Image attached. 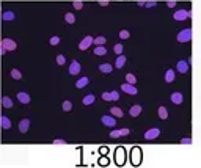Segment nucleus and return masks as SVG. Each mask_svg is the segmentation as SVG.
I'll list each match as a JSON object with an SVG mask.
<instances>
[{"mask_svg": "<svg viewBox=\"0 0 201 168\" xmlns=\"http://www.w3.org/2000/svg\"><path fill=\"white\" fill-rule=\"evenodd\" d=\"M93 102H94V96H93V94H87V96L83 98V104H85V105H91Z\"/></svg>", "mask_w": 201, "mask_h": 168, "instance_id": "obj_27", "label": "nucleus"}, {"mask_svg": "<svg viewBox=\"0 0 201 168\" xmlns=\"http://www.w3.org/2000/svg\"><path fill=\"white\" fill-rule=\"evenodd\" d=\"M11 77H13L14 80H19V79H22V74H21V71L13 69V71H11Z\"/></svg>", "mask_w": 201, "mask_h": 168, "instance_id": "obj_32", "label": "nucleus"}, {"mask_svg": "<svg viewBox=\"0 0 201 168\" xmlns=\"http://www.w3.org/2000/svg\"><path fill=\"white\" fill-rule=\"evenodd\" d=\"M110 113H112L115 118H123V115H124L123 110L118 108V107H112V108H110Z\"/></svg>", "mask_w": 201, "mask_h": 168, "instance_id": "obj_22", "label": "nucleus"}, {"mask_svg": "<svg viewBox=\"0 0 201 168\" xmlns=\"http://www.w3.org/2000/svg\"><path fill=\"white\" fill-rule=\"evenodd\" d=\"M176 69H178V72H181V74H186V72L189 71V63H187L186 60H181V61H178V64H176Z\"/></svg>", "mask_w": 201, "mask_h": 168, "instance_id": "obj_12", "label": "nucleus"}, {"mask_svg": "<svg viewBox=\"0 0 201 168\" xmlns=\"http://www.w3.org/2000/svg\"><path fill=\"white\" fill-rule=\"evenodd\" d=\"M120 38L121 39H127V38H131V33L127 32V30H121L120 32Z\"/></svg>", "mask_w": 201, "mask_h": 168, "instance_id": "obj_34", "label": "nucleus"}, {"mask_svg": "<svg viewBox=\"0 0 201 168\" xmlns=\"http://www.w3.org/2000/svg\"><path fill=\"white\" fill-rule=\"evenodd\" d=\"M49 43L52 46H57V44H60V38H58V36H52V38L49 39Z\"/></svg>", "mask_w": 201, "mask_h": 168, "instance_id": "obj_38", "label": "nucleus"}, {"mask_svg": "<svg viewBox=\"0 0 201 168\" xmlns=\"http://www.w3.org/2000/svg\"><path fill=\"white\" fill-rule=\"evenodd\" d=\"M57 63L60 64V66H63V64L66 63V58H65V55H57Z\"/></svg>", "mask_w": 201, "mask_h": 168, "instance_id": "obj_36", "label": "nucleus"}, {"mask_svg": "<svg viewBox=\"0 0 201 168\" xmlns=\"http://www.w3.org/2000/svg\"><path fill=\"white\" fill-rule=\"evenodd\" d=\"M107 41V38H104V36H97V38H94V44L96 46H104Z\"/></svg>", "mask_w": 201, "mask_h": 168, "instance_id": "obj_31", "label": "nucleus"}, {"mask_svg": "<svg viewBox=\"0 0 201 168\" xmlns=\"http://www.w3.org/2000/svg\"><path fill=\"white\" fill-rule=\"evenodd\" d=\"M102 124H105V126H110V127H113V126H116V121H115V118L113 116H108V115H105V116H102Z\"/></svg>", "mask_w": 201, "mask_h": 168, "instance_id": "obj_14", "label": "nucleus"}, {"mask_svg": "<svg viewBox=\"0 0 201 168\" xmlns=\"http://www.w3.org/2000/svg\"><path fill=\"white\" fill-rule=\"evenodd\" d=\"M129 134H131L129 129H120V130H112L110 137L112 138H118V137H126V135H129Z\"/></svg>", "mask_w": 201, "mask_h": 168, "instance_id": "obj_10", "label": "nucleus"}, {"mask_svg": "<svg viewBox=\"0 0 201 168\" xmlns=\"http://www.w3.org/2000/svg\"><path fill=\"white\" fill-rule=\"evenodd\" d=\"M131 162L134 165H140L141 163V151L138 148H134L132 153H131Z\"/></svg>", "mask_w": 201, "mask_h": 168, "instance_id": "obj_3", "label": "nucleus"}, {"mask_svg": "<svg viewBox=\"0 0 201 168\" xmlns=\"http://www.w3.org/2000/svg\"><path fill=\"white\" fill-rule=\"evenodd\" d=\"M187 17H192V11H187V10H178L175 14H173V19H175V21H186Z\"/></svg>", "mask_w": 201, "mask_h": 168, "instance_id": "obj_2", "label": "nucleus"}, {"mask_svg": "<svg viewBox=\"0 0 201 168\" xmlns=\"http://www.w3.org/2000/svg\"><path fill=\"white\" fill-rule=\"evenodd\" d=\"M157 113H159V118H160V119H167V118H168V111H167L165 107H159Z\"/></svg>", "mask_w": 201, "mask_h": 168, "instance_id": "obj_24", "label": "nucleus"}, {"mask_svg": "<svg viewBox=\"0 0 201 168\" xmlns=\"http://www.w3.org/2000/svg\"><path fill=\"white\" fill-rule=\"evenodd\" d=\"M104 101H118L120 99V93L118 91H110V93H102Z\"/></svg>", "mask_w": 201, "mask_h": 168, "instance_id": "obj_9", "label": "nucleus"}, {"mask_svg": "<svg viewBox=\"0 0 201 168\" xmlns=\"http://www.w3.org/2000/svg\"><path fill=\"white\" fill-rule=\"evenodd\" d=\"M2 105H3L5 108H11V107H13V101L8 98V96H5V98L2 99Z\"/></svg>", "mask_w": 201, "mask_h": 168, "instance_id": "obj_25", "label": "nucleus"}, {"mask_svg": "<svg viewBox=\"0 0 201 168\" xmlns=\"http://www.w3.org/2000/svg\"><path fill=\"white\" fill-rule=\"evenodd\" d=\"M65 21H66L68 24H74V22H76V16L72 14V13H66V16H65Z\"/></svg>", "mask_w": 201, "mask_h": 168, "instance_id": "obj_29", "label": "nucleus"}, {"mask_svg": "<svg viewBox=\"0 0 201 168\" xmlns=\"http://www.w3.org/2000/svg\"><path fill=\"white\" fill-rule=\"evenodd\" d=\"M2 46H3L6 50H16V47H17V44H16L13 39H10V38L2 39Z\"/></svg>", "mask_w": 201, "mask_h": 168, "instance_id": "obj_8", "label": "nucleus"}, {"mask_svg": "<svg viewBox=\"0 0 201 168\" xmlns=\"http://www.w3.org/2000/svg\"><path fill=\"white\" fill-rule=\"evenodd\" d=\"M121 90L124 91V93H127V94H137V88L132 85V83H123L121 85Z\"/></svg>", "mask_w": 201, "mask_h": 168, "instance_id": "obj_11", "label": "nucleus"}, {"mask_svg": "<svg viewBox=\"0 0 201 168\" xmlns=\"http://www.w3.org/2000/svg\"><path fill=\"white\" fill-rule=\"evenodd\" d=\"M124 63H126V57H124V55H120V57L116 58V61H115V66H116L118 69H121V68L124 66Z\"/></svg>", "mask_w": 201, "mask_h": 168, "instance_id": "obj_23", "label": "nucleus"}, {"mask_svg": "<svg viewBox=\"0 0 201 168\" xmlns=\"http://www.w3.org/2000/svg\"><path fill=\"white\" fill-rule=\"evenodd\" d=\"M145 6H156V2H149V3H145Z\"/></svg>", "mask_w": 201, "mask_h": 168, "instance_id": "obj_43", "label": "nucleus"}, {"mask_svg": "<svg viewBox=\"0 0 201 168\" xmlns=\"http://www.w3.org/2000/svg\"><path fill=\"white\" fill-rule=\"evenodd\" d=\"M80 69H82V66H80V63L77 60H74L69 64V74L71 76H77V74L80 72Z\"/></svg>", "mask_w": 201, "mask_h": 168, "instance_id": "obj_7", "label": "nucleus"}, {"mask_svg": "<svg viewBox=\"0 0 201 168\" xmlns=\"http://www.w3.org/2000/svg\"><path fill=\"white\" fill-rule=\"evenodd\" d=\"M14 13H11V11H6V13H3L2 14V21H13L14 19Z\"/></svg>", "mask_w": 201, "mask_h": 168, "instance_id": "obj_26", "label": "nucleus"}, {"mask_svg": "<svg viewBox=\"0 0 201 168\" xmlns=\"http://www.w3.org/2000/svg\"><path fill=\"white\" fill-rule=\"evenodd\" d=\"M0 123H2V127H3V129H10V127H11V121H10V118L5 116V115H2V118H0Z\"/></svg>", "mask_w": 201, "mask_h": 168, "instance_id": "obj_19", "label": "nucleus"}, {"mask_svg": "<svg viewBox=\"0 0 201 168\" xmlns=\"http://www.w3.org/2000/svg\"><path fill=\"white\" fill-rule=\"evenodd\" d=\"M53 145H65V140L57 138V140H53Z\"/></svg>", "mask_w": 201, "mask_h": 168, "instance_id": "obj_40", "label": "nucleus"}, {"mask_svg": "<svg viewBox=\"0 0 201 168\" xmlns=\"http://www.w3.org/2000/svg\"><path fill=\"white\" fill-rule=\"evenodd\" d=\"M107 5H108L107 0H101V6H107Z\"/></svg>", "mask_w": 201, "mask_h": 168, "instance_id": "obj_42", "label": "nucleus"}, {"mask_svg": "<svg viewBox=\"0 0 201 168\" xmlns=\"http://www.w3.org/2000/svg\"><path fill=\"white\" fill-rule=\"evenodd\" d=\"M94 53H96V55H105V53H107V49L104 47V46H96Z\"/></svg>", "mask_w": 201, "mask_h": 168, "instance_id": "obj_28", "label": "nucleus"}, {"mask_svg": "<svg viewBox=\"0 0 201 168\" xmlns=\"http://www.w3.org/2000/svg\"><path fill=\"white\" fill-rule=\"evenodd\" d=\"M72 6H74L76 10H82V8H83V2H80V0H76V2L72 3Z\"/></svg>", "mask_w": 201, "mask_h": 168, "instance_id": "obj_37", "label": "nucleus"}, {"mask_svg": "<svg viewBox=\"0 0 201 168\" xmlns=\"http://www.w3.org/2000/svg\"><path fill=\"white\" fill-rule=\"evenodd\" d=\"M126 82H127V83H132V85H135V83H137V77L134 76V74H126Z\"/></svg>", "mask_w": 201, "mask_h": 168, "instance_id": "obj_30", "label": "nucleus"}, {"mask_svg": "<svg viewBox=\"0 0 201 168\" xmlns=\"http://www.w3.org/2000/svg\"><path fill=\"white\" fill-rule=\"evenodd\" d=\"M29 129H30V119H27V118L21 119V123H19V130H21V132L25 134Z\"/></svg>", "mask_w": 201, "mask_h": 168, "instance_id": "obj_13", "label": "nucleus"}, {"mask_svg": "<svg viewBox=\"0 0 201 168\" xmlns=\"http://www.w3.org/2000/svg\"><path fill=\"white\" fill-rule=\"evenodd\" d=\"M181 143H182V145H189V143H192V138L186 137V138H182V140H181Z\"/></svg>", "mask_w": 201, "mask_h": 168, "instance_id": "obj_39", "label": "nucleus"}, {"mask_svg": "<svg viewBox=\"0 0 201 168\" xmlns=\"http://www.w3.org/2000/svg\"><path fill=\"white\" fill-rule=\"evenodd\" d=\"M61 107H63V110H65V111H69V110L72 108V102H71V101H65Z\"/></svg>", "mask_w": 201, "mask_h": 168, "instance_id": "obj_33", "label": "nucleus"}, {"mask_svg": "<svg viewBox=\"0 0 201 168\" xmlns=\"http://www.w3.org/2000/svg\"><path fill=\"white\" fill-rule=\"evenodd\" d=\"M17 101L22 102V104H29V102H30V96L27 94V93L21 91V93H17Z\"/></svg>", "mask_w": 201, "mask_h": 168, "instance_id": "obj_16", "label": "nucleus"}, {"mask_svg": "<svg viewBox=\"0 0 201 168\" xmlns=\"http://www.w3.org/2000/svg\"><path fill=\"white\" fill-rule=\"evenodd\" d=\"M182 101H184V96H182V93H173L171 94V102L173 104H182Z\"/></svg>", "mask_w": 201, "mask_h": 168, "instance_id": "obj_15", "label": "nucleus"}, {"mask_svg": "<svg viewBox=\"0 0 201 168\" xmlns=\"http://www.w3.org/2000/svg\"><path fill=\"white\" fill-rule=\"evenodd\" d=\"M167 5H168V8H173V6H175V5H176V3H175V2H168Z\"/></svg>", "mask_w": 201, "mask_h": 168, "instance_id": "obj_44", "label": "nucleus"}, {"mask_svg": "<svg viewBox=\"0 0 201 168\" xmlns=\"http://www.w3.org/2000/svg\"><path fill=\"white\" fill-rule=\"evenodd\" d=\"M115 162L118 165H124V162H126V153H124L123 148H118L115 151Z\"/></svg>", "mask_w": 201, "mask_h": 168, "instance_id": "obj_4", "label": "nucleus"}, {"mask_svg": "<svg viewBox=\"0 0 201 168\" xmlns=\"http://www.w3.org/2000/svg\"><path fill=\"white\" fill-rule=\"evenodd\" d=\"M175 77H176V76H175V71H173V69H168V71L165 72V82H167V83H171L173 80H175Z\"/></svg>", "mask_w": 201, "mask_h": 168, "instance_id": "obj_21", "label": "nucleus"}, {"mask_svg": "<svg viewBox=\"0 0 201 168\" xmlns=\"http://www.w3.org/2000/svg\"><path fill=\"white\" fill-rule=\"evenodd\" d=\"M159 135H160V129H157V127L149 129V130H146V132H145V138L146 140H156Z\"/></svg>", "mask_w": 201, "mask_h": 168, "instance_id": "obj_6", "label": "nucleus"}, {"mask_svg": "<svg viewBox=\"0 0 201 168\" xmlns=\"http://www.w3.org/2000/svg\"><path fill=\"white\" fill-rule=\"evenodd\" d=\"M6 52H8V50H6V49L3 47V46H0V53H2V55H5Z\"/></svg>", "mask_w": 201, "mask_h": 168, "instance_id": "obj_41", "label": "nucleus"}, {"mask_svg": "<svg viewBox=\"0 0 201 168\" xmlns=\"http://www.w3.org/2000/svg\"><path fill=\"white\" fill-rule=\"evenodd\" d=\"M88 82H90L88 77H82V79H79L77 83H76V88H85V87L88 85Z\"/></svg>", "mask_w": 201, "mask_h": 168, "instance_id": "obj_20", "label": "nucleus"}, {"mask_svg": "<svg viewBox=\"0 0 201 168\" xmlns=\"http://www.w3.org/2000/svg\"><path fill=\"white\" fill-rule=\"evenodd\" d=\"M192 39V30L190 29H184L182 32L178 33V41L179 43H189Z\"/></svg>", "mask_w": 201, "mask_h": 168, "instance_id": "obj_1", "label": "nucleus"}, {"mask_svg": "<svg viewBox=\"0 0 201 168\" xmlns=\"http://www.w3.org/2000/svg\"><path fill=\"white\" fill-rule=\"evenodd\" d=\"M91 44H94V39H93V36H85L83 39H82L79 43V49L80 50H87Z\"/></svg>", "mask_w": 201, "mask_h": 168, "instance_id": "obj_5", "label": "nucleus"}, {"mask_svg": "<svg viewBox=\"0 0 201 168\" xmlns=\"http://www.w3.org/2000/svg\"><path fill=\"white\" fill-rule=\"evenodd\" d=\"M112 69H113V66H112V64H108V63H102V64H99V71H101V72L108 74V72H112Z\"/></svg>", "mask_w": 201, "mask_h": 168, "instance_id": "obj_18", "label": "nucleus"}, {"mask_svg": "<svg viewBox=\"0 0 201 168\" xmlns=\"http://www.w3.org/2000/svg\"><path fill=\"white\" fill-rule=\"evenodd\" d=\"M141 105H132L131 107V110H129V113H131V116H138L140 113H141Z\"/></svg>", "mask_w": 201, "mask_h": 168, "instance_id": "obj_17", "label": "nucleus"}, {"mask_svg": "<svg viewBox=\"0 0 201 168\" xmlns=\"http://www.w3.org/2000/svg\"><path fill=\"white\" fill-rule=\"evenodd\" d=\"M113 50H115V53L121 55V53H123V46H121V44H115V46H113Z\"/></svg>", "mask_w": 201, "mask_h": 168, "instance_id": "obj_35", "label": "nucleus"}]
</instances>
